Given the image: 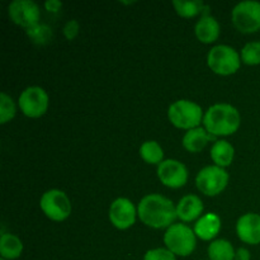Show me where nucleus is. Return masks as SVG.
Listing matches in <instances>:
<instances>
[{"label": "nucleus", "instance_id": "1", "mask_svg": "<svg viewBox=\"0 0 260 260\" xmlns=\"http://www.w3.org/2000/svg\"><path fill=\"white\" fill-rule=\"evenodd\" d=\"M139 218L151 229H168L177 217V206L161 194H147L140 201L137 207Z\"/></svg>", "mask_w": 260, "mask_h": 260}, {"label": "nucleus", "instance_id": "2", "mask_svg": "<svg viewBox=\"0 0 260 260\" xmlns=\"http://www.w3.org/2000/svg\"><path fill=\"white\" fill-rule=\"evenodd\" d=\"M241 117L238 109L231 104H213L203 117V127L212 136H230L240 127Z\"/></svg>", "mask_w": 260, "mask_h": 260}, {"label": "nucleus", "instance_id": "3", "mask_svg": "<svg viewBox=\"0 0 260 260\" xmlns=\"http://www.w3.org/2000/svg\"><path fill=\"white\" fill-rule=\"evenodd\" d=\"M203 111L201 106L188 99H179L170 104L168 109V118L170 123L180 129H189L200 127L203 122Z\"/></svg>", "mask_w": 260, "mask_h": 260}, {"label": "nucleus", "instance_id": "4", "mask_svg": "<svg viewBox=\"0 0 260 260\" xmlns=\"http://www.w3.org/2000/svg\"><path fill=\"white\" fill-rule=\"evenodd\" d=\"M194 231L185 223H173L164 234V244L175 256H189L197 246Z\"/></svg>", "mask_w": 260, "mask_h": 260}, {"label": "nucleus", "instance_id": "5", "mask_svg": "<svg viewBox=\"0 0 260 260\" xmlns=\"http://www.w3.org/2000/svg\"><path fill=\"white\" fill-rule=\"evenodd\" d=\"M207 65L217 75L229 76L240 69L241 57L231 46L217 45L213 46L208 52Z\"/></svg>", "mask_w": 260, "mask_h": 260}, {"label": "nucleus", "instance_id": "6", "mask_svg": "<svg viewBox=\"0 0 260 260\" xmlns=\"http://www.w3.org/2000/svg\"><path fill=\"white\" fill-rule=\"evenodd\" d=\"M233 24L239 32L250 35L260 30V3L246 0L236 5L231 12Z\"/></svg>", "mask_w": 260, "mask_h": 260}, {"label": "nucleus", "instance_id": "7", "mask_svg": "<svg viewBox=\"0 0 260 260\" xmlns=\"http://www.w3.org/2000/svg\"><path fill=\"white\" fill-rule=\"evenodd\" d=\"M229 184V174L223 168L210 165L200 170L196 177L198 190L207 197H215L222 193Z\"/></svg>", "mask_w": 260, "mask_h": 260}, {"label": "nucleus", "instance_id": "8", "mask_svg": "<svg viewBox=\"0 0 260 260\" xmlns=\"http://www.w3.org/2000/svg\"><path fill=\"white\" fill-rule=\"evenodd\" d=\"M40 207L50 220L61 222L71 215V202L65 192L60 189H50L41 197Z\"/></svg>", "mask_w": 260, "mask_h": 260}, {"label": "nucleus", "instance_id": "9", "mask_svg": "<svg viewBox=\"0 0 260 260\" xmlns=\"http://www.w3.org/2000/svg\"><path fill=\"white\" fill-rule=\"evenodd\" d=\"M50 98L41 86H28L20 93L18 106L25 117L40 118L47 112Z\"/></svg>", "mask_w": 260, "mask_h": 260}, {"label": "nucleus", "instance_id": "10", "mask_svg": "<svg viewBox=\"0 0 260 260\" xmlns=\"http://www.w3.org/2000/svg\"><path fill=\"white\" fill-rule=\"evenodd\" d=\"M8 15L14 24L25 30L40 23V8L32 0H14L8 7Z\"/></svg>", "mask_w": 260, "mask_h": 260}, {"label": "nucleus", "instance_id": "11", "mask_svg": "<svg viewBox=\"0 0 260 260\" xmlns=\"http://www.w3.org/2000/svg\"><path fill=\"white\" fill-rule=\"evenodd\" d=\"M157 177L165 187L178 189L187 184L188 169L179 160L167 159L157 165Z\"/></svg>", "mask_w": 260, "mask_h": 260}, {"label": "nucleus", "instance_id": "12", "mask_svg": "<svg viewBox=\"0 0 260 260\" xmlns=\"http://www.w3.org/2000/svg\"><path fill=\"white\" fill-rule=\"evenodd\" d=\"M109 221L118 230H127L136 222L137 210L128 198H117L109 207Z\"/></svg>", "mask_w": 260, "mask_h": 260}, {"label": "nucleus", "instance_id": "13", "mask_svg": "<svg viewBox=\"0 0 260 260\" xmlns=\"http://www.w3.org/2000/svg\"><path fill=\"white\" fill-rule=\"evenodd\" d=\"M236 234L244 244H260V215L249 212L241 216L236 222Z\"/></svg>", "mask_w": 260, "mask_h": 260}, {"label": "nucleus", "instance_id": "14", "mask_svg": "<svg viewBox=\"0 0 260 260\" xmlns=\"http://www.w3.org/2000/svg\"><path fill=\"white\" fill-rule=\"evenodd\" d=\"M220 230L221 218L215 212H208L203 215L193 228L196 236L203 241H213V239L220 234Z\"/></svg>", "mask_w": 260, "mask_h": 260}, {"label": "nucleus", "instance_id": "15", "mask_svg": "<svg viewBox=\"0 0 260 260\" xmlns=\"http://www.w3.org/2000/svg\"><path fill=\"white\" fill-rule=\"evenodd\" d=\"M205 206L198 196H184L177 205V217L183 222H192L202 215Z\"/></svg>", "mask_w": 260, "mask_h": 260}, {"label": "nucleus", "instance_id": "16", "mask_svg": "<svg viewBox=\"0 0 260 260\" xmlns=\"http://www.w3.org/2000/svg\"><path fill=\"white\" fill-rule=\"evenodd\" d=\"M194 33L200 42L211 45L220 37V24L216 18L211 15H202V18L196 23Z\"/></svg>", "mask_w": 260, "mask_h": 260}, {"label": "nucleus", "instance_id": "17", "mask_svg": "<svg viewBox=\"0 0 260 260\" xmlns=\"http://www.w3.org/2000/svg\"><path fill=\"white\" fill-rule=\"evenodd\" d=\"M216 137L207 132L205 127H197V128L189 129L183 136L182 144L184 149L189 152H200L207 146V144Z\"/></svg>", "mask_w": 260, "mask_h": 260}, {"label": "nucleus", "instance_id": "18", "mask_svg": "<svg viewBox=\"0 0 260 260\" xmlns=\"http://www.w3.org/2000/svg\"><path fill=\"white\" fill-rule=\"evenodd\" d=\"M234 157H235V149L226 140H217L211 147V159L217 167L225 169L226 167L231 165Z\"/></svg>", "mask_w": 260, "mask_h": 260}, {"label": "nucleus", "instance_id": "19", "mask_svg": "<svg viewBox=\"0 0 260 260\" xmlns=\"http://www.w3.org/2000/svg\"><path fill=\"white\" fill-rule=\"evenodd\" d=\"M23 253V243L13 234H2L0 238V255L2 259L15 260Z\"/></svg>", "mask_w": 260, "mask_h": 260}, {"label": "nucleus", "instance_id": "20", "mask_svg": "<svg viewBox=\"0 0 260 260\" xmlns=\"http://www.w3.org/2000/svg\"><path fill=\"white\" fill-rule=\"evenodd\" d=\"M207 253L210 260H235L236 251L230 241L218 239L210 244Z\"/></svg>", "mask_w": 260, "mask_h": 260}, {"label": "nucleus", "instance_id": "21", "mask_svg": "<svg viewBox=\"0 0 260 260\" xmlns=\"http://www.w3.org/2000/svg\"><path fill=\"white\" fill-rule=\"evenodd\" d=\"M175 12L182 18H193L200 13L205 12V15H210V7L203 4L202 2L193 0V2H182V0H174L173 2Z\"/></svg>", "mask_w": 260, "mask_h": 260}, {"label": "nucleus", "instance_id": "22", "mask_svg": "<svg viewBox=\"0 0 260 260\" xmlns=\"http://www.w3.org/2000/svg\"><path fill=\"white\" fill-rule=\"evenodd\" d=\"M140 156L147 164L159 165L164 161V150L156 141H146L140 147Z\"/></svg>", "mask_w": 260, "mask_h": 260}, {"label": "nucleus", "instance_id": "23", "mask_svg": "<svg viewBox=\"0 0 260 260\" xmlns=\"http://www.w3.org/2000/svg\"><path fill=\"white\" fill-rule=\"evenodd\" d=\"M25 33H27L28 38L35 45L38 46L47 45V43L51 42L53 37V32L51 27H48L47 24H43V23H38L37 25L25 30Z\"/></svg>", "mask_w": 260, "mask_h": 260}, {"label": "nucleus", "instance_id": "24", "mask_svg": "<svg viewBox=\"0 0 260 260\" xmlns=\"http://www.w3.org/2000/svg\"><path fill=\"white\" fill-rule=\"evenodd\" d=\"M241 62L249 66H256L260 63V42L253 41L246 43L243 47L240 53Z\"/></svg>", "mask_w": 260, "mask_h": 260}, {"label": "nucleus", "instance_id": "25", "mask_svg": "<svg viewBox=\"0 0 260 260\" xmlns=\"http://www.w3.org/2000/svg\"><path fill=\"white\" fill-rule=\"evenodd\" d=\"M17 113L15 103L10 95L3 91L0 94V123L5 124L12 121Z\"/></svg>", "mask_w": 260, "mask_h": 260}, {"label": "nucleus", "instance_id": "26", "mask_svg": "<svg viewBox=\"0 0 260 260\" xmlns=\"http://www.w3.org/2000/svg\"><path fill=\"white\" fill-rule=\"evenodd\" d=\"M144 260H177V256L167 248H156L147 250Z\"/></svg>", "mask_w": 260, "mask_h": 260}, {"label": "nucleus", "instance_id": "27", "mask_svg": "<svg viewBox=\"0 0 260 260\" xmlns=\"http://www.w3.org/2000/svg\"><path fill=\"white\" fill-rule=\"evenodd\" d=\"M79 30H80V24H79L78 20L71 19V20H69L65 25H63L62 32H63V36H65L66 40L73 41L78 37Z\"/></svg>", "mask_w": 260, "mask_h": 260}, {"label": "nucleus", "instance_id": "28", "mask_svg": "<svg viewBox=\"0 0 260 260\" xmlns=\"http://www.w3.org/2000/svg\"><path fill=\"white\" fill-rule=\"evenodd\" d=\"M45 8L47 12L57 13L58 10L62 8V3L58 2V0H47V2L45 3Z\"/></svg>", "mask_w": 260, "mask_h": 260}, {"label": "nucleus", "instance_id": "29", "mask_svg": "<svg viewBox=\"0 0 260 260\" xmlns=\"http://www.w3.org/2000/svg\"><path fill=\"white\" fill-rule=\"evenodd\" d=\"M250 259H251L250 251H249L246 248H239L238 250H236L235 260H250Z\"/></svg>", "mask_w": 260, "mask_h": 260}, {"label": "nucleus", "instance_id": "30", "mask_svg": "<svg viewBox=\"0 0 260 260\" xmlns=\"http://www.w3.org/2000/svg\"><path fill=\"white\" fill-rule=\"evenodd\" d=\"M0 260H5V259H0Z\"/></svg>", "mask_w": 260, "mask_h": 260}]
</instances>
